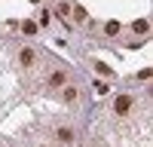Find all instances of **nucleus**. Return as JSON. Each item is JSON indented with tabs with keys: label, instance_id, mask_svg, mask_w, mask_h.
Masks as SVG:
<instances>
[{
	"label": "nucleus",
	"instance_id": "nucleus-1",
	"mask_svg": "<svg viewBox=\"0 0 153 147\" xmlns=\"http://www.w3.org/2000/svg\"><path fill=\"white\" fill-rule=\"evenodd\" d=\"M132 104H135V98H132V95H120V98H117V104H113V110H117V114H129Z\"/></svg>",
	"mask_w": 153,
	"mask_h": 147
},
{
	"label": "nucleus",
	"instance_id": "nucleus-2",
	"mask_svg": "<svg viewBox=\"0 0 153 147\" xmlns=\"http://www.w3.org/2000/svg\"><path fill=\"white\" fill-rule=\"evenodd\" d=\"M19 58H22V65L28 68V65H34V61H37V52H34V49H22Z\"/></svg>",
	"mask_w": 153,
	"mask_h": 147
},
{
	"label": "nucleus",
	"instance_id": "nucleus-3",
	"mask_svg": "<svg viewBox=\"0 0 153 147\" xmlns=\"http://www.w3.org/2000/svg\"><path fill=\"white\" fill-rule=\"evenodd\" d=\"M65 80H68V77H65V71H52V74H49V86H61Z\"/></svg>",
	"mask_w": 153,
	"mask_h": 147
},
{
	"label": "nucleus",
	"instance_id": "nucleus-4",
	"mask_svg": "<svg viewBox=\"0 0 153 147\" xmlns=\"http://www.w3.org/2000/svg\"><path fill=\"white\" fill-rule=\"evenodd\" d=\"M55 135H58V141H61V144H71V141H74V132H71V129H58Z\"/></svg>",
	"mask_w": 153,
	"mask_h": 147
},
{
	"label": "nucleus",
	"instance_id": "nucleus-5",
	"mask_svg": "<svg viewBox=\"0 0 153 147\" xmlns=\"http://www.w3.org/2000/svg\"><path fill=\"white\" fill-rule=\"evenodd\" d=\"M65 101H76V89H74V86L65 89Z\"/></svg>",
	"mask_w": 153,
	"mask_h": 147
},
{
	"label": "nucleus",
	"instance_id": "nucleus-6",
	"mask_svg": "<svg viewBox=\"0 0 153 147\" xmlns=\"http://www.w3.org/2000/svg\"><path fill=\"white\" fill-rule=\"evenodd\" d=\"M74 16H76V22H86V9H83V6H76V9H74Z\"/></svg>",
	"mask_w": 153,
	"mask_h": 147
},
{
	"label": "nucleus",
	"instance_id": "nucleus-7",
	"mask_svg": "<svg viewBox=\"0 0 153 147\" xmlns=\"http://www.w3.org/2000/svg\"><path fill=\"white\" fill-rule=\"evenodd\" d=\"M22 28H25V34H34V31H37V24H34V22H25Z\"/></svg>",
	"mask_w": 153,
	"mask_h": 147
},
{
	"label": "nucleus",
	"instance_id": "nucleus-8",
	"mask_svg": "<svg viewBox=\"0 0 153 147\" xmlns=\"http://www.w3.org/2000/svg\"><path fill=\"white\" fill-rule=\"evenodd\" d=\"M147 28H150V24H147V22H135V31H138V34H144Z\"/></svg>",
	"mask_w": 153,
	"mask_h": 147
}]
</instances>
